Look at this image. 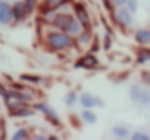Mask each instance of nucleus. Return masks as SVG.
I'll return each mask as SVG.
<instances>
[{"mask_svg":"<svg viewBox=\"0 0 150 140\" xmlns=\"http://www.w3.org/2000/svg\"><path fill=\"white\" fill-rule=\"evenodd\" d=\"M81 118L87 122V124H96L97 122V115L94 112H91L90 109H86L81 112Z\"/></svg>","mask_w":150,"mask_h":140,"instance_id":"13","label":"nucleus"},{"mask_svg":"<svg viewBox=\"0 0 150 140\" xmlns=\"http://www.w3.org/2000/svg\"><path fill=\"white\" fill-rule=\"evenodd\" d=\"M27 130L25 128H19L15 134H13V140H21V139H27Z\"/></svg>","mask_w":150,"mask_h":140,"instance_id":"21","label":"nucleus"},{"mask_svg":"<svg viewBox=\"0 0 150 140\" xmlns=\"http://www.w3.org/2000/svg\"><path fill=\"white\" fill-rule=\"evenodd\" d=\"M25 6H27V11H34V6H35V0H27V3H25Z\"/></svg>","mask_w":150,"mask_h":140,"instance_id":"24","label":"nucleus"},{"mask_svg":"<svg viewBox=\"0 0 150 140\" xmlns=\"http://www.w3.org/2000/svg\"><path fill=\"white\" fill-rule=\"evenodd\" d=\"M141 81L146 84V86H150V71H144L141 74Z\"/></svg>","mask_w":150,"mask_h":140,"instance_id":"22","label":"nucleus"},{"mask_svg":"<svg viewBox=\"0 0 150 140\" xmlns=\"http://www.w3.org/2000/svg\"><path fill=\"white\" fill-rule=\"evenodd\" d=\"M80 103L86 109H91L94 106H103V102L99 97H96V96H93L90 93H83L80 96Z\"/></svg>","mask_w":150,"mask_h":140,"instance_id":"4","label":"nucleus"},{"mask_svg":"<svg viewBox=\"0 0 150 140\" xmlns=\"http://www.w3.org/2000/svg\"><path fill=\"white\" fill-rule=\"evenodd\" d=\"M54 25L69 36L78 34L80 30H81V24L68 14H57L54 16Z\"/></svg>","mask_w":150,"mask_h":140,"instance_id":"1","label":"nucleus"},{"mask_svg":"<svg viewBox=\"0 0 150 140\" xmlns=\"http://www.w3.org/2000/svg\"><path fill=\"white\" fill-rule=\"evenodd\" d=\"M21 80H28V81H33V83H37L38 81V78H35V77H27V75H22Z\"/></svg>","mask_w":150,"mask_h":140,"instance_id":"28","label":"nucleus"},{"mask_svg":"<svg viewBox=\"0 0 150 140\" xmlns=\"http://www.w3.org/2000/svg\"><path fill=\"white\" fill-rule=\"evenodd\" d=\"M13 19V12L12 6L8 2H2L0 0V24H11Z\"/></svg>","mask_w":150,"mask_h":140,"instance_id":"5","label":"nucleus"},{"mask_svg":"<svg viewBox=\"0 0 150 140\" xmlns=\"http://www.w3.org/2000/svg\"><path fill=\"white\" fill-rule=\"evenodd\" d=\"M46 3H47L49 8L54 9V8H59V6H62L63 3H66V0H46Z\"/></svg>","mask_w":150,"mask_h":140,"instance_id":"19","label":"nucleus"},{"mask_svg":"<svg viewBox=\"0 0 150 140\" xmlns=\"http://www.w3.org/2000/svg\"><path fill=\"white\" fill-rule=\"evenodd\" d=\"M75 102H77V93H75V92L68 93V95H66V97H65V103H66L68 106H72Z\"/></svg>","mask_w":150,"mask_h":140,"instance_id":"18","label":"nucleus"},{"mask_svg":"<svg viewBox=\"0 0 150 140\" xmlns=\"http://www.w3.org/2000/svg\"><path fill=\"white\" fill-rule=\"evenodd\" d=\"M137 103L141 105V106H147V105H150V92H149L147 89H143V90H141Z\"/></svg>","mask_w":150,"mask_h":140,"instance_id":"14","label":"nucleus"},{"mask_svg":"<svg viewBox=\"0 0 150 140\" xmlns=\"http://www.w3.org/2000/svg\"><path fill=\"white\" fill-rule=\"evenodd\" d=\"M47 43L50 47H53L56 50H62L72 44V38L66 33H52L47 36Z\"/></svg>","mask_w":150,"mask_h":140,"instance_id":"2","label":"nucleus"},{"mask_svg":"<svg viewBox=\"0 0 150 140\" xmlns=\"http://www.w3.org/2000/svg\"><path fill=\"white\" fill-rule=\"evenodd\" d=\"M88 40H90V36H88L87 33H84V34L80 36V43H81V44H86Z\"/></svg>","mask_w":150,"mask_h":140,"instance_id":"25","label":"nucleus"},{"mask_svg":"<svg viewBox=\"0 0 150 140\" xmlns=\"http://www.w3.org/2000/svg\"><path fill=\"white\" fill-rule=\"evenodd\" d=\"M35 109H38L40 112H43L49 119H52V122H54V124L59 122V117H57L56 111H54L52 106H49V105H46V103H40V105H35Z\"/></svg>","mask_w":150,"mask_h":140,"instance_id":"7","label":"nucleus"},{"mask_svg":"<svg viewBox=\"0 0 150 140\" xmlns=\"http://www.w3.org/2000/svg\"><path fill=\"white\" fill-rule=\"evenodd\" d=\"M97 59L93 56V55H87V56H83L78 62H77V66L78 68H86V69H91L97 65Z\"/></svg>","mask_w":150,"mask_h":140,"instance_id":"8","label":"nucleus"},{"mask_svg":"<svg viewBox=\"0 0 150 140\" xmlns=\"http://www.w3.org/2000/svg\"><path fill=\"white\" fill-rule=\"evenodd\" d=\"M12 12H13V18H15V19L22 21V19L25 18V14H27V6H25V3L16 2V3L12 6Z\"/></svg>","mask_w":150,"mask_h":140,"instance_id":"9","label":"nucleus"},{"mask_svg":"<svg viewBox=\"0 0 150 140\" xmlns=\"http://www.w3.org/2000/svg\"><path fill=\"white\" fill-rule=\"evenodd\" d=\"M115 19L122 28H128L132 25V14L127 6H119L118 11L115 12Z\"/></svg>","mask_w":150,"mask_h":140,"instance_id":"3","label":"nucleus"},{"mask_svg":"<svg viewBox=\"0 0 150 140\" xmlns=\"http://www.w3.org/2000/svg\"><path fill=\"white\" fill-rule=\"evenodd\" d=\"M112 3H113V6L119 8V6H125L127 5V0H112Z\"/></svg>","mask_w":150,"mask_h":140,"instance_id":"26","label":"nucleus"},{"mask_svg":"<svg viewBox=\"0 0 150 140\" xmlns=\"http://www.w3.org/2000/svg\"><path fill=\"white\" fill-rule=\"evenodd\" d=\"M34 112L33 111H30V109H25V108H21V109H18V112H12V115H15V117H30V115H33Z\"/></svg>","mask_w":150,"mask_h":140,"instance_id":"20","label":"nucleus"},{"mask_svg":"<svg viewBox=\"0 0 150 140\" xmlns=\"http://www.w3.org/2000/svg\"><path fill=\"white\" fill-rule=\"evenodd\" d=\"M0 95H2V96L5 97V100H8V99H9V95L6 93V90L3 89V86H2V84H0Z\"/></svg>","mask_w":150,"mask_h":140,"instance_id":"27","label":"nucleus"},{"mask_svg":"<svg viewBox=\"0 0 150 140\" xmlns=\"http://www.w3.org/2000/svg\"><path fill=\"white\" fill-rule=\"evenodd\" d=\"M134 40L137 44L140 46H144V47H149L150 46V30L147 28H140L134 33Z\"/></svg>","mask_w":150,"mask_h":140,"instance_id":"6","label":"nucleus"},{"mask_svg":"<svg viewBox=\"0 0 150 140\" xmlns=\"http://www.w3.org/2000/svg\"><path fill=\"white\" fill-rule=\"evenodd\" d=\"M112 134L118 139H125L129 136V130L125 127V125H115L112 128Z\"/></svg>","mask_w":150,"mask_h":140,"instance_id":"12","label":"nucleus"},{"mask_svg":"<svg viewBox=\"0 0 150 140\" xmlns=\"http://www.w3.org/2000/svg\"><path fill=\"white\" fill-rule=\"evenodd\" d=\"M103 46H105V49H106V50H109V49H110V46H112V38H110V36H105Z\"/></svg>","mask_w":150,"mask_h":140,"instance_id":"23","label":"nucleus"},{"mask_svg":"<svg viewBox=\"0 0 150 140\" xmlns=\"http://www.w3.org/2000/svg\"><path fill=\"white\" fill-rule=\"evenodd\" d=\"M132 140H150V134L144 133V131H134L131 134Z\"/></svg>","mask_w":150,"mask_h":140,"instance_id":"16","label":"nucleus"},{"mask_svg":"<svg viewBox=\"0 0 150 140\" xmlns=\"http://www.w3.org/2000/svg\"><path fill=\"white\" fill-rule=\"evenodd\" d=\"M128 9H129V12L134 15V14H137V11H138V0H127V5H125Z\"/></svg>","mask_w":150,"mask_h":140,"instance_id":"17","label":"nucleus"},{"mask_svg":"<svg viewBox=\"0 0 150 140\" xmlns=\"http://www.w3.org/2000/svg\"><path fill=\"white\" fill-rule=\"evenodd\" d=\"M9 95V97H12V99H16V100H21V102H31L33 100V97L31 96H28V95H24V93H21V92H11V93H8Z\"/></svg>","mask_w":150,"mask_h":140,"instance_id":"15","label":"nucleus"},{"mask_svg":"<svg viewBox=\"0 0 150 140\" xmlns=\"http://www.w3.org/2000/svg\"><path fill=\"white\" fill-rule=\"evenodd\" d=\"M141 90H143V87L138 86V84H131V86H129V89H128V95H129V99H131L134 103H137Z\"/></svg>","mask_w":150,"mask_h":140,"instance_id":"11","label":"nucleus"},{"mask_svg":"<svg viewBox=\"0 0 150 140\" xmlns=\"http://www.w3.org/2000/svg\"><path fill=\"white\" fill-rule=\"evenodd\" d=\"M75 12H77L78 19H80L84 25H87V24L90 22V18H88V15H87V11L84 9L83 5H75Z\"/></svg>","mask_w":150,"mask_h":140,"instance_id":"10","label":"nucleus"}]
</instances>
